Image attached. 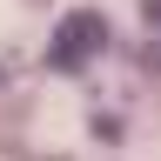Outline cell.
I'll list each match as a JSON object with an SVG mask.
<instances>
[{
  "label": "cell",
  "instance_id": "cell-2",
  "mask_svg": "<svg viewBox=\"0 0 161 161\" xmlns=\"http://www.w3.org/2000/svg\"><path fill=\"white\" fill-rule=\"evenodd\" d=\"M148 14H161V0H148Z\"/></svg>",
  "mask_w": 161,
  "mask_h": 161
},
{
  "label": "cell",
  "instance_id": "cell-1",
  "mask_svg": "<svg viewBox=\"0 0 161 161\" xmlns=\"http://www.w3.org/2000/svg\"><path fill=\"white\" fill-rule=\"evenodd\" d=\"M108 47V20H101L94 7H80V14H67L54 27V47H47V67H60V74H74V67H87V60Z\"/></svg>",
  "mask_w": 161,
  "mask_h": 161
}]
</instances>
